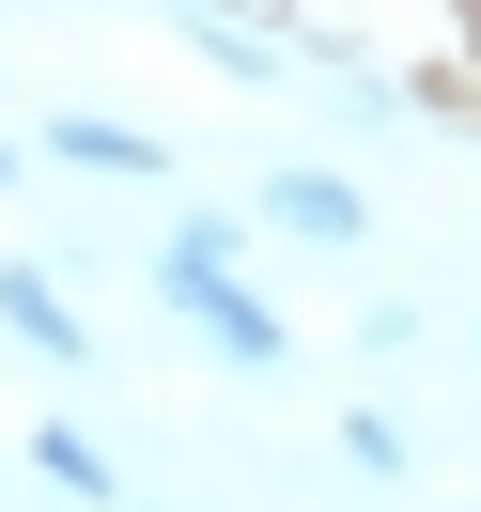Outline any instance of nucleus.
<instances>
[{"label": "nucleus", "instance_id": "obj_1", "mask_svg": "<svg viewBox=\"0 0 481 512\" xmlns=\"http://www.w3.org/2000/svg\"><path fill=\"white\" fill-rule=\"evenodd\" d=\"M264 218L311 233V249H357V233H373V218H357V187H326V171H264Z\"/></svg>", "mask_w": 481, "mask_h": 512}, {"label": "nucleus", "instance_id": "obj_4", "mask_svg": "<svg viewBox=\"0 0 481 512\" xmlns=\"http://www.w3.org/2000/svg\"><path fill=\"white\" fill-rule=\"evenodd\" d=\"M63 156H78V171H156V140H125V125H63Z\"/></svg>", "mask_w": 481, "mask_h": 512}, {"label": "nucleus", "instance_id": "obj_3", "mask_svg": "<svg viewBox=\"0 0 481 512\" xmlns=\"http://www.w3.org/2000/svg\"><path fill=\"white\" fill-rule=\"evenodd\" d=\"M47 481H63V497H125V481H109V450H94V435H47Z\"/></svg>", "mask_w": 481, "mask_h": 512}, {"label": "nucleus", "instance_id": "obj_2", "mask_svg": "<svg viewBox=\"0 0 481 512\" xmlns=\"http://www.w3.org/2000/svg\"><path fill=\"white\" fill-rule=\"evenodd\" d=\"M0 326H16V342H47V357H78V326H63V295H47V280H0Z\"/></svg>", "mask_w": 481, "mask_h": 512}]
</instances>
